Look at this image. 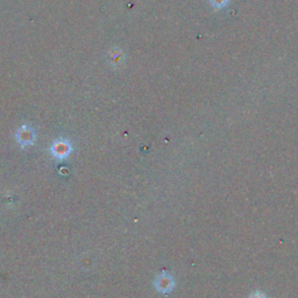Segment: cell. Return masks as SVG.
<instances>
[{"label":"cell","mask_w":298,"mask_h":298,"mask_svg":"<svg viewBox=\"0 0 298 298\" xmlns=\"http://www.w3.org/2000/svg\"><path fill=\"white\" fill-rule=\"evenodd\" d=\"M50 151H52V154L56 159H65L68 158L70 152H71V144H70L68 140H64V139L56 140L53 143Z\"/></svg>","instance_id":"1"},{"label":"cell","mask_w":298,"mask_h":298,"mask_svg":"<svg viewBox=\"0 0 298 298\" xmlns=\"http://www.w3.org/2000/svg\"><path fill=\"white\" fill-rule=\"evenodd\" d=\"M34 139H35V133L29 126L23 125V126L19 128V131L17 133V140L22 147L30 146V144L34 142Z\"/></svg>","instance_id":"2"},{"label":"cell","mask_w":298,"mask_h":298,"mask_svg":"<svg viewBox=\"0 0 298 298\" xmlns=\"http://www.w3.org/2000/svg\"><path fill=\"white\" fill-rule=\"evenodd\" d=\"M155 287L158 288V290H160L161 292H167L174 287V280H172L170 276L164 275L163 274V275H160L156 277Z\"/></svg>","instance_id":"3"},{"label":"cell","mask_w":298,"mask_h":298,"mask_svg":"<svg viewBox=\"0 0 298 298\" xmlns=\"http://www.w3.org/2000/svg\"><path fill=\"white\" fill-rule=\"evenodd\" d=\"M211 3H212V5L218 7V9H220V7H224L227 4L229 0H210Z\"/></svg>","instance_id":"4"},{"label":"cell","mask_w":298,"mask_h":298,"mask_svg":"<svg viewBox=\"0 0 298 298\" xmlns=\"http://www.w3.org/2000/svg\"><path fill=\"white\" fill-rule=\"evenodd\" d=\"M249 298H267L265 295H262V293H260V292H255V293H253L252 296H250Z\"/></svg>","instance_id":"5"}]
</instances>
